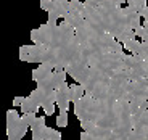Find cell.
Segmentation results:
<instances>
[{
  "label": "cell",
  "mask_w": 148,
  "mask_h": 140,
  "mask_svg": "<svg viewBox=\"0 0 148 140\" xmlns=\"http://www.w3.org/2000/svg\"><path fill=\"white\" fill-rule=\"evenodd\" d=\"M24 100H26V97H15V98H13V105H15V106H21L23 103H24Z\"/></svg>",
  "instance_id": "20"
},
{
  "label": "cell",
  "mask_w": 148,
  "mask_h": 140,
  "mask_svg": "<svg viewBox=\"0 0 148 140\" xmlns=\"http://www.w3.org/2000/svg\"><path fill=\"white\" fill-rule=\"evenodd\" d=\"M124 11H126V16H127V19H129V23H130V26H132V29L135 31L138 26H142V23H140V11H137V10H134V8H130V7H124Z\"/></svg>",
  "instance_id": "8"
},
{
  "label": "cell",
  "mask_w": 148,
  "mask_h": 140,
  "mask_svg": "<svg viewBox=\"0 0 148 140\" xmlns=\"http://www.w3.org/2000/svg\"><path fill=\"white\" fill-rule=\"evenodd\" d=\"M140 16L145 19V21H148V7H145V8L140 10Z\"/></svg>",
  "instance_id": "21"
},
{
  "label": "cell",
  "mask_w": 148,
  "mask_h": 140,
  "mask_svg": "<svg viewBox=\"0 0 148 140\" xmlns=\"http://www.w3.org/2000/svg\"><path fill=\"white\" fill-rule=\"evenodd\" d=\"M32 44L47 47V61L53 69H68L74 63L82 61V47L76 29L66 23L61 24H42L40 27L31 31Z\"/></svg>",
  "instance_id": "2"
},
{
  "label": "cell",
  "mask_w": 148,
  "mask_h": 140,
  "mask_svg": "<svg viewBox=\"0 0 148 140\" xmlns=\"http://www.w3.org/2000/svg\"><path fill=\"white\" fill-rule=\"evenodd\" d=\"M137 55L140 56L142 60L148 61V45L145 44V42H142V47H140V50H138V53H137Z\"/></svg>",
  "instance_id": "18"
},
{
  "label": "cell",
  "mask_w": 148,
  "mask_h": 140,
  "mask_svg": "<svg viewBox=\"0 0 148 140\" xmlns=\"http://www.w3.org/2000/svg\"><path fill=\"white\" fill-rule=\"evenodd\" d=\"M127 7L134 8V10L140 11L142 8L147 7V0H127Z\"/></svg>",
  "instance_id": "14"
},
{
  "label": "cell",
  "mask_w": 148,
  "mask_h": 140,
  "mask_svg": "<svg viewBox=\"0 0 148 140\" xmlns=\"http://www.w3.org/2000/svg\"><path fill=\"white\" fill-rule=\"evenodd\" d=\"M69 103H71V85L68 82H64L61 87L56 90V106L60 110L68 111L69 110Z\"/></svg>",
  "instance_id": "5"
},
{
  "label": "cell",
  "mask_w": 148,
  "mask_h": 140,
  "mask_svg": "<svg viewBox=\"0 0 148 140\" xmlns=\"http://www.w3.org/2000/svg\"><path fill=\"white\" fill-rule=\"evenodd\" d=\"M56 126L58 127H66L68 126V111L60 110V114L56 116Z\"/></svg>",
  "instance_id": "13"
},
{
  "label": "cell",
  "mask_w": 148,
  "mask_h": 140,
  "mask_svg": "<svg viewBox=\"0 0 148 140\" xmlns=\"http://www.w3.org/2000/svg\"><path fill=\"white\" fill-rule=\"evenodd\" d=\"M52 82H53V87H55V90H58L61 85L66 82V78H68V73H66V69H61V71H53L52 73Z\"/></svg>",
  "instance_id": "9"
},
{
  "label": "cell",
  "mask_w": 148,
  "mask_h": 140,
  "mask_svg": "<svg viewBox=\"0 0 148 140\" xmlns=\"http://www.w3.org/2000/svg\"><path fill=\"white\" fill-rule=\"evenodd\" d=\"M52 5H53V0H40V8L44 11H50Z\"/></svg>",
  "instance_id": "19"
},
{
  "label": "cell",
  "mask_w": 148,
  "mask_h": 140,
  "mask_svg": "<svg viewBox=\"0 0 148 140\" xmlns=\"http://www.w3.org/2000/svg\"><path fill=\"white\" fill-rule=\"evenodd\" d=\"M19 108H21V114H26V113H37L39 108H42V106L37 103V100L34 98L32 95H29V97H26L24 103H23Z\"/></svg>",
  "instance_id": "7"
},
{
  "label": "cell",
  "mask_w": 148,
  "mask_h": 140,
  "mask_svg": "<svg viewBox=\"0 0 148 140\" xmlns=\"http://www.w3.org/2000/svg\"><path fill=\"white\" fill-rule=\"evenodd\" d=\"M29 126L23 119V114H19L16 110L7 111V137L8 140H23L27 134Z\"/></svg>",
  "instance_id": "3"
},
{
  "label": "cell",
  "mask_w": 148,
  "mask_h": 140,
  "mask_svg": "<svg viewBox=\"0 0 148 140\" xmlns=\"http://www.w3.org/2000/svg\"><path fill=\"white\" fill-rule=\"evenodd\" d=\"M52 8L60 15V18H64V15L68 13V8H69V0H53Z\"/></svg>",
  "instance_id": "10"
},
{
  "label": "cell",
  "mask_w": 148,
  "mask_h": 140,
  "mask_svg": "<svg viewBox=\"0 0 148 140\" xmlns=\"http://www.w3.org/2000/svg\"><path fill=\"white\" fill-rule=\"evenodd\" d=\"M23 119L26 121V124L29 126V127H32L37 121V114L36 113H26V114H23Z\"/></svg>",
  "instance_id": "15"
},
{
  "label": "cell",
  "mask_w": 148,
  "mask_h": 140,
  "mask_svg": "<svg viewBox=\"0 0 148 140\" xmlns=\"http://www.w3.org/2000/svg\"><path fill=\"white\" fill-rule=\"evenodd\" d=\"M53 71H55V69H53L48 63H40L37 68H34V69H32V74H31V76H32V81L37 84V82H40V81H44V79L50 78Z\"/></svg>",
  "instance_id": "6"
},
{
  "label": "cell",
  "mask_w": 148,
  "mask_h": 140,
  "mask_svg": "<svg viewBox=\"0 0 148 140\" xmlns=\"http://www.w3.org/2000/svg\"><path fill=\"white\" fill-rule=\"evenodd\" d=\"M48 140H63V135H61V132L56 129H48Z\"/></svg>",
  "instance_id": "16"
},
{
  "label": "cell",
  "mask_w": 148,
  "mask_h": 140,
  "mask_svg": "<svg viewBox=\"0 0 148 140\" xmlns=\"http://www.w3.org/2000/svg\"><path fill=\"white\" fill-rule=\"evenodd\" d=\"M85 95V89L81 84H71V103H76Z\"/></svg>",
  "instance_id": "11"
},
{
  "label": "cell",
  "mask_w": 148,
  "mask_h": 140,
  "mask_svg": "<svg viewBox=\"0 0 148 140\" xmlns=\"http://www.w3.org/2000/svg\"><path fill=\"white\" fill-rule=\"evenodd\" d=\"M55 106H56V103H53V102H48V103H45L44 106V113L47 114V116H52L53 113H55Z\"/></svg>",
  "instance_id": "17"
},
{
  "label": "cell",
  "mask_w": 148,
  "mask_h": 140,
  "mask_svg": "<svg viewBox=\"0 0 148 140\" xmlns=\"http://www.w3.org/2000/svg\"><path fill=\"white\" fill-rule=\"evenodd\" d=\"M74 114L97 140H148V102H101L85 93Z\"/></svg>",
  "instance_id": "1"
},
{
  "label": "cell",
  "mask_w": 148,
  "mask_h": 140,
  "mask_svg": "<svg viewBox=\"0 0 148 140\" xmlns=\"http://www.w3.org/2000/svg\"><path fill=\"white\" fill-rule=\"evenodd\" d=\"M84 11H85V8H84V2L82 0H69V8H68V13L64 15L63 21L76 29V27H79L85 21Z\"/></svg>",
  "instance_id": "4"
},
{
  "label": "cell",
  "mask_w": 148,
  "mask_h": 140,
  "mask_svg": "<svg viewBox=\"0 0 148 140\" xmlns=\"http://www.w3.org/2000/svg\"><path fill=\"white\" fill-rule=\"evenodd\" d=\"M122 45H124V50L126 52L132 53V55H137L140 47H142V40H138L137 37H135V39H130V40H127L126 44H122Z\"/></svg>",
  "instance_id": "12"
}]
</instances>
